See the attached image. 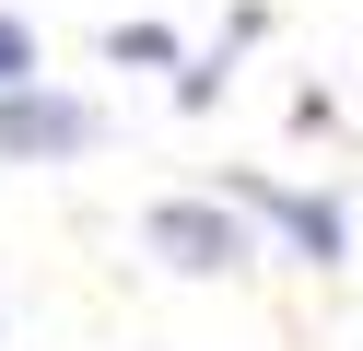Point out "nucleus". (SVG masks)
Returning <instances> with one entry per match:
<instances>
[{"mask_svg":"<svg viewBox=\"0 0 363 351\" xmlns=\"http://www.w3.org/2000/svg\"><path fill=\"white\" fill-rule=\"evenodd\" d=\"M211 94H223V47H211V59H188V70H176V106H211Z\"/></svg>","mask_w":363,"mask_h":351,"instance_id":"6","label":"nucleus"},{"mask_svg":"<svg viewBox=\"0 0 363 351\" xmlns=\"http://www.w3.org/2000/svg\"><path fill=\"white\" fill-rule=\"evenodd\" d=\"M94 140H106L94 94H59V82L0 94V164H71V152H94Z\"/></svg>","mask_w":363,"mask_h":351,"instance_id":"2","label":"nucleus"},{"mask_svg":"<svg viewBox=\"0 0 363 351\" xmlns=\"http://www.w3.org/2000/svg\"><path fill=\"white\" fill-rule=\"evenodd\" d=\"M106 59H118V70H176L188 47H176L164 23H106Z\"/></svg>","mask_w":363,"mask_h":351,"instance_id":"4","label":"nucleus"},{"mask_svg":"<svg viewBox=\"0 0 363 351\" xmlns=\"http://www.w3.org/2000/svg\"><path fill=\"white\" fill-rule=\"evenodd\" d=\"M24 82H35V23L0 12V94H24Z\"/></svg>","mask_w":363,"mask_h":351,"instance_id":"5","label":"nucleus"},{"mask_svg":"<svg viewBox=\"0 0 363 351\" xmlns=\"http://www.w3.org/2000/svg\"><path fill=\"white\" fill-rule=\"evenodd\" d=\"M141 246L164 257V269H188V281H223V269L258 257L235 199H152V211H141Z\"/></svg>","mask_w":363,"mask_h":351,"instance_id":"1","label":"nucleus"},{"mask_svg":"<svg viewBox=\"0 0 363 351\" xmlns=\"http://www.w3.org/2000/svg\"><path fill=\"white\" fill-rule=\"evenodd\" d=\"M235 211H246V223H281V246H293V257H316V269H328V257H352V223H340V211L316 199V187L235 176Z\"/></svg>","mask_w":363,"mask_h":351,"instance_id":"3","label":"nucleus"}]
</instances>
